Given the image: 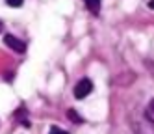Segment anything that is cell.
Segmentation results:
<instances>
[{"mask_svg": "<svg viewBox=\"0 0 154 134\" xmlns=\"http://www.w3.org/2000/svg\"><path fill=\"white\" fill-rule=\"evenodd\" d=\"M91 91H93V82L89 78H82V80L74 86V97L76 99H85Z\"/></svg>", "mask_w": 154, "mask_h": 134, "instance_id": "6da1fadb", "label": "cell"}, {"mask_svg": "<svg viewBox=\"0 0 154 134\" xmlns=\"http://www.w3.org/2000/svg\"><path fill=\"white\" fill-rule=\"evenodd\" d=\"M4 43L8 45L9 49H13L15 52H19V54H23V52L26 50V43H24V41H20V39L15 37V36H11V34H8V36L4 37Z\"/></svg>", "mask_w": 154, "mask_h": 134, "instance_id": "7a4b0ae2", "label": "cell"}, {"mask_svg": "<svg viewBox=\"0 0 154 134\" xmlns=\"http://www.w3.org/2000/svg\"><path fill=\"white\" fill-rule=\"evenodd\" d=\"M87 9L91 11V13H98V9H100V0H84Z\"/></svg>", "mask_w": 154, "mask_h": 134, "instance_id": "3957f363", "label": "cell"}, {"mask_svg": "<svg viewBox=\"0 0 154 134\" xmlns=\"http://www.w3.org/2000/svg\"><path fill=\"white\" fill-rule=\"evenodd\" d=\"M145 116L149 117V121L154 123V99L149 103V106H147V110H145Z\"/></svg>", "mask_w": 154, "mask_h": 134, "instance_id": "277c9868", "label": "cell"}, {"mask_svg": "<svg viewBox=\"0 0 154 134\" xmlns=\"http://www.w3.org/2000/svg\"><path fill=\"white\" fill-rule=\"evenodd\" d=\"M69 119H72L74 123H78V125H80V123H82V119H80V116H78V114H76V112H74V110H69Z\"/></svg>", "mask_w": 154, "mask_h": 134, "instance_id": "5b68a950", "label": "cell"}, {"mask_svg": "<svg viewBox=\"0 0 154 134\" xmlns=\"http://www.w3.org/2000/svg\"><path fill=\"white\" fill-rule=\"evenodd\" d=\"M23 2H24V0H6V4L11 6V8H20V6H23Z\"/></svg>", "mask_w": 154, "mask_h": 134, "instance_id": "8992f818", "label": "cell"}, {"mask_svg": "<svg viewBox=\"0 0 154 134\" xmlns=\"http://www.w3.org/2000/svg\"><path fill=\"white\" fill-rule=\"evenodd\" d=\"M50 132H52V134H67V130L58 129V127H50Z\"/></svg>", "mask_w": 154, "mask_h": 134, "instance_id": "52a82bcc", "label": "cell"}, {"mask_svg": "<svg viewBox=\"0 0 154 134\" xmlns=\"http://www.w3.org/2000/svg\"><path fill=\"white\" fill-rule=\"evenodd\" d=\"M149 8H150V9H154V0H150V2H149Z\"/></svg>", "mask_w": 154, "mask_h": 134, "instance_id": "ba28073f", "label": "cell"}, {"mask_svg": "<svg viewBox=\"0 0 154 134\" xmlns=\"http://www.w3.org/2000/svg\"><path fill=\"white\" fill-rule=\"evenodd\" d=\"M4 30V24H2V21H0V32H2Z\"/></svg>", "mask_w": 154, "mask_h": 134, "instance_id": "9c48e42d", "label": "cell"}]
</instances>
